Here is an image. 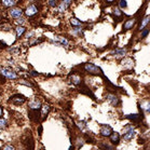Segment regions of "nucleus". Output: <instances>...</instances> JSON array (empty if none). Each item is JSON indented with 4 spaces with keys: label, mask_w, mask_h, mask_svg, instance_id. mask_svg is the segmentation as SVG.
Listing matches in <instances>:
<instances>
[{
    "label": "nucleus",
    "mask_w": 150,
    "mask_h": 150,
    "mask_svg": "<svg viewBox=\"0 0 150 150\" xmlns=\"http://www.w3.org/2000/svg\"><path fill=\"white\" fill-rule=\"evenodd\" d=\"M50 111V106L49 105H43L42 106V112H41V116H43V119L45 118V116L49 113Z\"/></svg>",
    "instance_id": "2eb2a0df"
},
{
    "label": "nucleus",
    "mask_w": 150,
    "mask_h": 150,
    "mask_svg": "<svg viewBox=\"0 0 150 150\" xmlns=\"http://www.w3.org/2000/svg\"><path fill=\"white\" fill-rule=\"evenodd\" d=\"M7 121L4 119H0V129H4V127H7Z\"/></svg>",
    "instance_id": "5701e85b"
},
{
    "label": "nucleus",
    "mask_w": 150,
    "mask_h": 150,
    "mask_svg": "<svg viewBox=\"0 0 150 150\" xmlns=\"http://www.w3.org/2000/svg\"><path fill=\"white\" fill-rule=\"evenodd\" d=\"M38 12V9L36 8V6H34V4H31V6H29V7L26 9V11H25V14L27 15L28 17H31L34 16V15H36Z\"/></svg>",
    "instance_id": "0eeeda50"
},
{
    "label": "nucleus",
    "mask_w": 150,
    "mask_h": 150,
    "mask_svg": "<svg viewBox=\"0 0 150 150\" xmlns=\"http://www.w3.org/2000/svg\"><path fill=\"white\" fill-rule=\"evenodd\" d=\"M70 24L72 25V26H76V27H78V26H81L83 23H82L81 21L77 20V18H75V17H72L71 20H70Z\"/></svg>",
    "instance_id": "f3484780"
},
{
    "label": "nucleus",
    "mask_w": 150,
    "mask_h": 150,
    "mask_svg": "<svg viewBox=\"0 0 150 150\" xmlns=\"http://www.w3.org/2000/svg\"><path fill=\"white\" fill-rule=\"evenodd\" d=\"M6 47H7V45L4 43V41L0 40V49H4V48H6Z\"/></svg>",
    "instance_id": "c85d7f7f"
},
{
    "label": "nucleus",
    "mask_w": 150,
    "mask_h": 150,
    "mask_svg": "<svg viewBox=\"0 0 150 150\" xmlns=\"http://www.w3.org/2000/svg\"><path fill=\"white\" fill-rule=\"evenodd\" d=\"M2 116V107H1V106H0V117Z\"/></svg>",
    "instance_id": "2f4dec72"
},
{
    "label": "nucleus",
    "mask_w": 150,
    "mask_h": 150,
    "mask_svg": "<svg viewBox=\"0 0 150 150\" xmlns=\"http://www.w3.org/2000/svg\"><path fill=\"white\" fill-rule=\"evenodd\" d=\"M111 132H112V129L109 125H102V127H100V135L102 136H109Z\"/></svg>",
    "instance_id": "6e6552de"
},
{
    "label": "nucleus",
    "mask_w": 150,
    "mask_h": 150,
    "mask_svg": "<svg viewBox=\"0 0 150 150\" xmlns=\"http://www.w3.org/2000/svg\"><path fill=\"white\" fill-rule=\"evenodd\" d=\"M0 20H1V17H0Z\"/></svg>",
    "instance_id": "473e14b6"
},
{
    "label": "nucleus",
    "mask_w": 150,
    "mask_h": 150,
    "mask_svg": "<svg viewBox=\"0 0 150 150\" xmlns=\"http://www.w3.org/2000/svg\"><path fill=\"white\" fill-rule=\"evenodd\" d=\"M56 40H58L57 45H68V40L65 39L63 37H56Z\"/></svg>",
    "instance_id": "a211bd4d"
},
{
    "label": "nucleus",
    "mask_w": 150,
    "mask_h": 150,
    "mask_svg": "<svg viewBox=\"0 0 150 150\" xmlns=\"http://www.w3.org/2000/svg\"><path fill=\"white\" fill-rule=\"evenodd\" d=\"M24 22H25V20H24V18H22V17H21V18L18 17V18H17V21H16V23H17L18 25L24 24Z\"/></svg>",
    "instance_id": "a878e982"
},
{
    "label": "nucleus",
    "mask_w": 150,
    "mask_h": 150,
    "mask_svg": "<svg viewBox=\"0 0 150 150\" xmlns=\"http://www.w3.org/2000/svg\"><path fill=\"white\" fill-rule=\"evenodd\" d=\"M84 90H86V86H83V88H82V89H81V92H82V91H84ZM86 94H88V95H92L93 98H95V97H94V95H93V94L91 92H86Z\"/></svg>",
    "instance_id": "cd10ccee"
},
{
    "label": "nucleus",
    "mask_w": 150,
    "mask_h": 150,
    "mask_svg": "<svg viewBox=\"0 0 150 150\" xmlns=\"http://www.w3.org/2000/svg\"><path fill=\"white\" fill-rule=\"evenodd\" d=\"M9 14H10L12 17H14V18H18V17L22 16L23 11H22V9H20V8H12V9L9 10Z\"/></svg>",
    "instance_id": "423d86ee"
},
{
    "label": "nucleus",
    "mask_w": 150,
    "mask_h": 150,
    "mask_svg": "<svg viewBox=\"0 0 150 150\" xmlns=\"http://www.w3.org/2000/svg\"><path fill=\"white\" fill-rule=\"evenodd\" d=\"M113 12H115V14H116L117 16H121V15H122V12H121L119 9H115V11H113Z\"/></svg>",
    "instance_id": "393cba45"
},
{
    "label": "nucleus",
    "mask_w": 150,
    "mask_h": 150,
    "mask_svg": "<svg viewBox=\"0 0 150 150\" xmlns=\"http://www.w3.org/2000/svg\"><path fill=\"white\" fill-rule=\"evenodd\" d=\"M26 100V98H25L24 95H21V94H15V95L11 96L10 99H9V102L12 103V104H14V105H22L23 103Z\"/></svg>",
    "instance_id": "f03ea898"
},
{
    "label": "nucleus",
    "mask_w": 150,
    "mask_h": 150,
    "mask_svg": "<svg viewBox=\"0 0 150 150\" xmlns=\"http://www.w3.org/2000/svg\"><path fill=\"white\" fill-rule=\"evenodd\" d=\"M147 1H148V0H147Z\"/></svg>",
    "instance_id": "72a5a7b5"
},
{
    "label": "nucleus",
    "mask_w": 150,
    "mask_h": 150,
    "mask_svg": "<svg viewBox=\"0 0 150 150\" xmlns=\"http://www.w3.org/2000/svg\"><path fill=\"white\" fill-rule=\"evenodd\" d=\"M149 34V29H145V30L143 31V35H142V37L143 38H146L147 37V35Z\"/></svg>",
    "instance_id": "bb28decb"
},
{
    "label": "nucleus",
    "mask_w": 150,
    "mask_h": 150,
    "mask_svg": "<svg viewBox=\"0 0 150 150\" xmlns=\"http://www.w3.org/2000/svg\"><path fill=\"white\" fill-rule=\"evenodd\" d=\"M15 30H16V36H17V38H20L21 36H23V35H24V33L26 31V28L23 27V26H17Z\"/></svg>",
    "instance_id": "ddd939ff"
},
{
    "label": "nucleus",
    "mask_w": 150,
    "mask_h": 150,
    "mask_svg": "<svg viewBox=\"0 0 150 150\" xmlns=\"http://www.w3.org/2000/svg\"><path fill=\"white\" fill-rule=\"evenodd\" d=\"M135 23H136V21L134 20V18L127 20L125 23H124V25H123V29H124V30H129V29H131V28H133Z\"/></svg>",
    "instance_id": "9b49d317"
},
{
    "label": "nucleus",
    "mask_w": 150,
    "mask_h": 150,
    "mask_svg": "<svg viewBox=\"0 0 150 150\" xmlns=\"http://www.w3.org/2000/svg\"><path fill=\"white\" fill-rule=\"evenodd\" d=\"M71 82L74 83V84L79 85L80 83H81V78H80L79 76H77V75H74L71 77Z\"/></svg>",
    "instance_id": "dca6fc26"
},
{
    "label": "nucleus",
    "mask_w": 150,
    "mask_h": 150,
    "mask_svg": "<svg viewBox=\"0 0 150 150\" xmlns=\"http://www.w3.org/2000/svg\"><path fill=\"white\" fill-rule=\"evenodd\" d=\"M149 20H150L149 15L145 16V18L143 20V22H142V24H140V26H139V29H140V30H143L144 28L146 27V25L148 24V23H149Z\"/></svg>",
    "instance_id": "4468645a"
},
{
    "label": "nucleus",
    "mask_w": 150,
    "mask_h": 150,
    "mask_svg": "<svg viewBox=\"0 0 150 150\" xmlns=\"http://www.w3.org/2000/svg\"><path fill=\"white\" fill-rule=\"evenodd\" d=\"M40 111L39 109H31L29 111V118H30L31 121H34V122H38L39 119H40Z\"/></svg>",
    "instance_id": "39448f33"
},
{
    "label": "nucleus",
    "mask_w": 150,
    "mask_h": 150,
    "mask_svg": "<svg viewBox=\"0 0 150 150\" xmlns=\"http://www.w3.org/2000/svg\"><path fill=\"white\" fill-rule=\"evenodd\" d=\"M109 136H110V142H111L113 145H118V144H119V140H120L119 133H117V132H111V134H110Z\"/></svg>",
    "instance_id": "9d476101"
},
{
    "label": "nucleus",
    "mask_w": 150,
    "mask_h": 150,
    "mask_svg": "<svg viewBox=\"0 0 150 150\" xmlns=\"http://www.w3.org/2000/svg\"><path fill=\"white\" fill-rule=\"evenodd\" d=\"M126 53L125 50H116V51H113V54H117V56H124Z\"/></svg>",
    "instance_id": "412c9836"
},
{
    "label": "nucleus",
    "mask_w": 150,
    "mask_h": 150,
    "mask_svg": "<svg viewBox=\"0 0 150 150\" xmlns=\"http://www.w3.org/2000/svg\"><path fill=\"white\" fill-rule=\"evenodd\" d=\"M50 6H52V7H54V6H56V2L52 0V1H50Z\"/></svg>",
    "instance_id": "7c9ffc66"
},
{
    "label": "nucleus",
    "mask_w": 150,
    "mask_h": 150,
    "mask_svg": "<svg viewBox=\"0 0 150 150\" xmlns=\"http://www.w3.org/2000/svg\"><path fill=\"white\" fill-rule=\"evenodd\" d=\"M4 149H14V147L13 146H4Z\"/></svg>",
    "instance_id": "c756f323"
},
{
    "label": "nucleus",
    "mask_w": 150,
    "mask_h": 150,
    "mask_svg": "<svg viewBox=\"0 0 150 150\" xmlns=\"http://www.w3.org/2000/svg\"><path fill=\"white\" fill-rule=\"evenodd\" d=\"M126 119H130L132 120V121H134V122H139L140 121V116L139 115H127L126 116Z\"/></svg>",
    "instance_id": "f8f14e48"
},
{
    "label": "nucleus",
    "mask_w": 150,
    "mask_h": 150,
    "mask_svg": "<svg viewBox=\"0 0 150 150\" xmlns=\"http://www.w3.org/2000/svg\"><path fill=\"white\" fill-rule=\"evenodd\" d=\"M119 7L121 8V9H125V8L127 7V2H126L125 0H120Z\"/></svg>",
    "instance_id": "4be33fe9"
},
{
    "label": "nucleus",
    "mask_w": 150,
    "mask_h": 150,
    "mask_svg": "<svg viewBox=\"0 0 150 150\" xmlns=\"http://www.w3.org/2000/svg\"><path fill=\"white\" fill-rule=\"evenodd\" d=\"M1 75H2V77H4V78L11 79V80H12V79L17 78L16 74H15V72L10 68H2L1 69Z\"/></svg>",
    "instance_id": "7ed1b4c3"
},
{
    "label": "nucleus",
    "mask_w": 150,
    "mask_h": 150,
    "mask_svg": "<svg viewBox=\"0 0 150 150\" xmlns=\"http://www.w3.org/2000/svg\"><path fill=\"white\" fill-rule=\"evenodd\" d=\"M84 70L86 72H89V74H92V75H103L102 69L97 67V66H95L94 64H92V63L86 64L84 66Z\"/></svg>",
    "instance_id": "f257e3e1"
},
{
    "label": "nucleus",
    "mask_w": 150,
    "mask_h": 150,
    "mask_svg": "<svg viewBox=\"0 0 150 150\" xmlns=\"http://www.w3.org/2000/svg\"><path fill=\"white\" fill-rule=\"evenodd\" d=\"M107 99L111 103L112 106H118L120 104V99L116 95H113V94H107Z\"/></svg>",
    "instance_id": "1a4fd4ad"
},
{
    "label": "nucleus",
    "mask_w": 150,
    "mask_h": 150,
    "mask_svg": "<svg viewBox=\"0 0 150 150\" xmlns=\"http://www.w3.org/2000/svg\"><path fill=\"white\" fill-rule=\"evenodd\" d=\"M135 130L133 129V126H129V127H126L125 131H124V134H123V139L124 140H131L135 136Z\"/></svg>",
    "instance_id": "20e7f679"
},
{
    "label": "nucleus",
    "mask_w": 150,
    "mask_h": 150,
    "mask_svg": "<svg viewBox=\"0 0 150 150\" xmlns=\"http://www.w3.org/2000/svg\"><path fill=\"white\" fill-rule=\"evenodd\" d=\"M143 106H144V107H143V108H144V109H145V110H146V111H149V102H145V103H144V104H143Z\"/></svg>",
    "instance_id": "b1692460"
},
{
    "label": "nucleus",
    "mask_w": 150,
    "mask_h": 150,
    "mask_svg": "<svg viewBox=\"0 0 150 150\" xmlns=\"http://www.w3.org/2000/svg\"><path fill=\"white\" fill-rule=\"evenodd\" d=\"M2 4L4 7H12L15 4V0H2Z\"/></svg>",
    "instance_id": "6ab92c4d"
},
{
    "label": "nucleus",
    "mask_w": 150,
    "mask_h": 150,
    "mask_svg": "<svg viewBox=\"0 0 150 150\" xmlns=\"http://www.w3.org/2000/svg\"><path fill=\"white\" fill-rule=\"evenodd\" d=\"M30 108L31 109H39L40 108V106H41V104L39 102H33V103H30Z\"/></svg>",
    "instance_id": "aec40b11"
}]
</instances>
